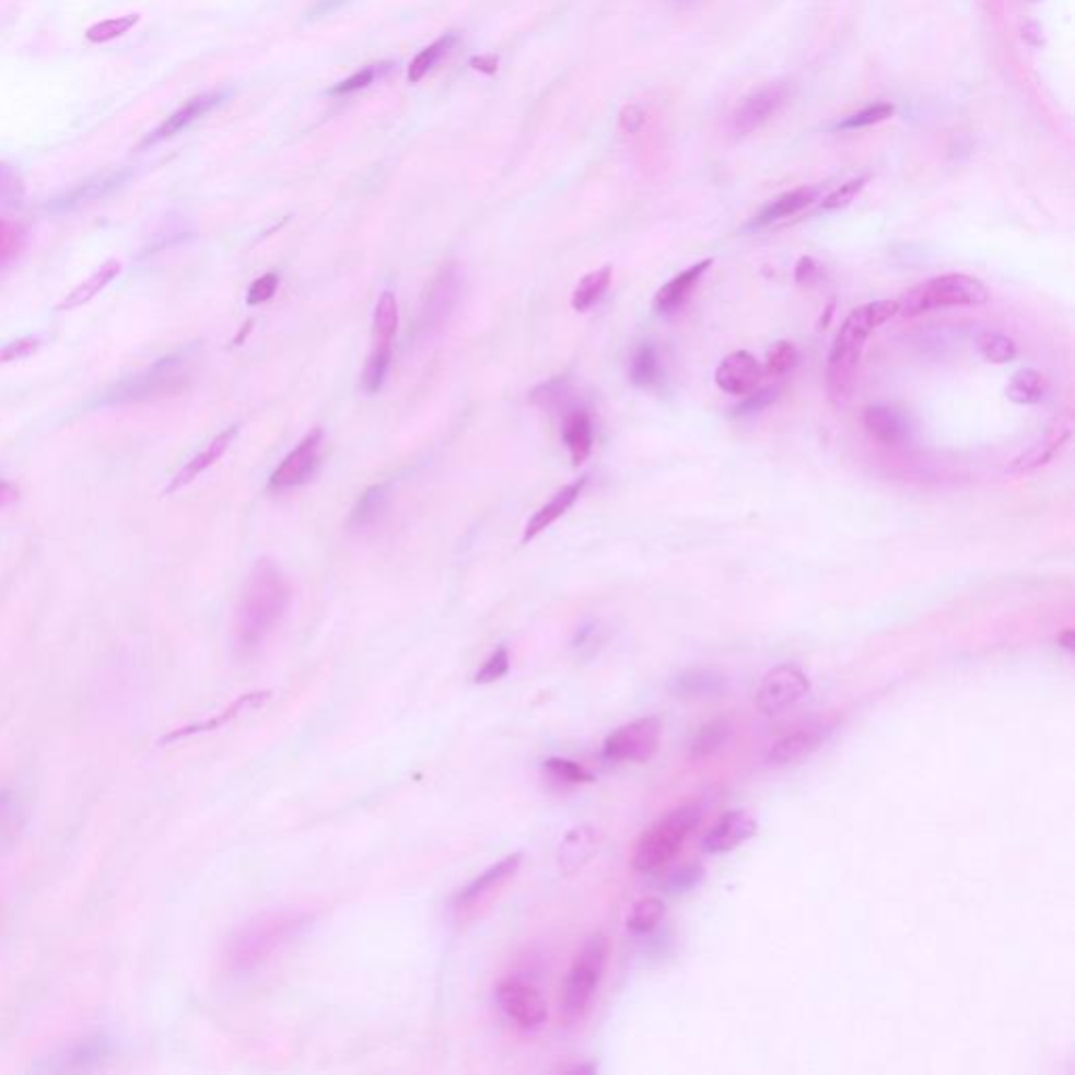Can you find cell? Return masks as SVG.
Masks as SVG:
<instances>
[{
    "mask_svg": "<svg viewBox=\"0 0 1075 1075\" xmlns=\"http://www.w3.org/2000/svg\"><path fill=\"white\" fill-rule=\"evenodd\" d=\"M290 604L289 577L262 559L244 584L236 609L234 641L239 654H253L278 627Z\"/></svg>",
    "mask_w": 1075,
    "mask_h": 1075,
    "instance_id": "1",
    "label": "cell"
},
{
    "mask_svg": "<svg viewBox=\"0 0 1075 1075\" xmlns=\"http://www.w3.org/2000/svg\"><path fill=\"white\" fill-rule=\"evenodd\" d=\"M895 315H899V301L887 299V301L866 303L853 309L842 322L839 335L832 342L828 367H826V387L834 408L844 406L846 399L851 397L860 360L866 349L867 337Z\"/></svg>",
    "mask_w": 1075,
    "mask_h": 1075,
    "instance_id": "2",
    "label": "cell"
},
{
    "mask_svg": "<svg viewBox=\"0 0 1075 1075\" xmlns=\"http://www.w3.org/2000/svg\"><path fill=\"white\" fill-rule=\"evenodd\" d=\"M990 301V290L969 273H944L920 282L899 299V315L916 317L935 309L979 307Z\"/></svg>",
    "mask_w": 1075,
    "mask_h": 1075,
    "instance_id": "3",
    "label": "cell"
},
{
    "mask_svg": "<svg viewBox=\"0 0 1075 1075\" xmlns=\"http://www.w3.org/2000/svg\"><path fill=\"white\" fill-rule=\"evenodd\" d=\"M702 819V809L696 803L682 805L679 809L664 815L643 837L636 840L632 849V869L641 874L656 872L666 866L682 846L685 839L698 828Z\"/></svg>",
    "mask_w": 1075,
    "mask_h": 1075,
    "instance_id": "4",
    "label": "cell"
},
{
    "mask_svg": "<svg viewBox=\"0 0 1075 1075\" xmlns=\"http://www.w3.org/2000/svg\"><path fill=\"white\" fill-rule=\"evenodd\" d=\"M303 924L305 916L301 914H276L244 926L227 945L230 969L236 972L255 969L280 945L287 944Z\"/></svg>",
    "mask_w": 1075,
    "mask_h": 1075,
    "instance_id": "5",
    "label": "cell"
},
{
    "mask_svg": "<svg viewBox=\"0 0 1075 1075\" xmlns=\"http://www.w3.org/2000/svg\"><path fill=\"white\" fill-rule=\"evenodd\" d=\"M605 965H607V939L604 935H593L577 951L576 960L565 977L561 1013L570 1024L582 1019L584 1013L588 1010L604 979Z\"/></svg>",
    "mask_w": 1075,
    "mask_h": 1075,
    "instance_id": "6",
    "label": "cell"
},
{
    "mask_svg": "<svg viewBox=\"0 0 1075 1075\" xmlns=\"http://www.w3.org/2000/svg\"><path fill=\"white\" fill-rule=\"evenodd\" d=\"M809 691L811 681L807 675L794 664H782L762 677L757 689V706L764 716L775 718L798 706Z\"/></svg>",
    "mask_w": 1075,
    "mask_h": 1075,
    "instance_id": "7",
    "label": "cell"
},
{
    "mask_svg": "<svg viewBox=\"0 0 1075 1075\" xmlns=\"http://www.w3.org/2000/svg\"><path fill=\"white\" fill-rule=\"evenodd\" d=\"M463 296V273L456 262L444 265L431 280L420 301L419 332H433L442 328L458 307Z\"/></svg>",
    "mask_w": 1075,
    "mask_h": 1075,
    "instance_id": "8",
    "label": "cell"
},
{
    "mask_svg": "<svg viewBox=\"0 0 1075 1075\" xmlns=\"http://www.w3.org/2000/svg\"><path fill=\"white\" fill-rule=\"evenodd\" d=\"M662 721L657 716H645L632 721L629 725L607 735L604 744V757L614 762H645L650 761L659 748L662 739Z\"/></svg>",
    "mask_w": 1075,
    "mask_h": 1075,
    "instance_id": "9",
    "label": "cell"
},
{
    "mask_svg": "<svg viewBox=\"0 0 1075 1075\" xmlns=\"http://www.w3.org/2000/svg\"><path fill=\"white\" fill-rule=\"evenodd\" d=\"M522 853H513L504 860H500L499 864L488 867L486 872H481L472 883H469L463 891L458 892L454 897V912L456 916L460 920L472 919L479 914V910H483L486 905L492 903V899L496 897V892L511 880L515 878V874L519 872L522 867Z\"/></svg>",
    "mask_w": 1075,
    "mask_h": 1075,
    "instance_id": "10",
    "label": "cell"
},
{
    "mask_svg": "<svg viewBox=\"0 0 1075 1075\" xmlns=\"http://www.w3.org/2000/svg\"><path fill=\"white\" fill-rule=\"evenodd\" d=\"M496 997L506 1019L524 1031H536L549 1019L547 1000L531 983L519 977L502 981Z\"/></svg>",
    "mask_w": 1075,
    "mask_h": 1075,
    "instance_id": "11",
    "label": "cell"
},
{
    "mask_svg": "<svg viewBox=\"0 0 1075 1075\" xmlns=\"http://www.w3.org/2000/svg\"><path fill=\"white\" fill-rule=\"evenodd\" d=\"M322 437H324V431L319 427L309 431L303 437V442L290 452L289 456L282 460V465L269 477V488L289 490V488H296V486L305 483L319 465Z\"/></svg>",
    "mask_w": 1075,
    "mask_h": 1075,
    "instance_id": "12",
    "label": "cell"
},
{
    "mask_svg": "<svg viewBox=\"0 0 1075 1075\" xmlns=\"http://www.w3.org/2000/svg\"><path fill=\"white\" fill-rule=\"evenodd\" d=\"M764 378L762 364L750 351H734L714 370V383L729 395H748L759 389Z\"/></svg>",
    "mask_w": 1075,
    "mask_h": 1075,
    "instance_id": "13",
    "label": "cell"
},
{
    "mask_svg": "<svg viewBox=\"0 0 1075 1075\" xmlns=\"http://www.w3.org/2000/svg\"><path fill=\"white\" fill-rule=\"evenodd\" d=\"M1070 437H1072V419H1056V422L1049 427V431L1042 437H1038L1031 446L1008 463L1006 471L1010 475H1027V472L1038 471L1040 467L1049 465L1050 460L1056 456V452L1067 444Z\"/></svg>",
    "mask_w": 1075,
    "mask_h": 1075,
    "instance_id": "14",
    "label": "cell"
},
{
    "mask_svg": "<svg viewBox=\"0 0 1075 1075\" xmlns=\"http://www.w3.org/2000/svg\"><path fill=\"white\" fill-rule=\"evenodd\" d=\"M757 830H759V821L755 815L748 809H735L716 821V826L704 837L702 846L712 855L729 853L752 839Z\"/></svg>",
    "mask_w": 1075,
    "mask_h": 1075,
    "instance_id": "15",
    "label": "cell"
},
{
    "mask_svg": "<svg viewBox=\"0 0 1075 1075\" xmlns=\"http://www.w3.org/2000/svg\"><path fill=\"white\" fill-rule=\"evenodd\" d=\"M227 97V93L223 91H212V93H202V95H196L191 97L189 102H185L177 112H173L168 118H164V122L150 132L143 141H141V150L143 148H150V145H156L160 141H166L179 132H184L187 127H191L196 120H200L202 116H207L210 109H214L217 105L221 104L223 100Z\"/></svg>",
    "mask_w": 1075,
    "mask_h": 1075,
    "instance_id": "16",
    "label": "cell"
},
{
    "mask_svg": "<svg viewBox=\"0 0 1075 1075\" xmlns=\"http://www.w3.org/2000/svg\"><path fill=\"white\" fill-rule=\"evenodd\" d=\"M112 1056V1042L105 1036H89L68 1049L59 1050L49 1063L51 1072H89Z\"/></svg>",
    "mask_w": 1075,
    "mask_h": 1075,
    "instance_id": "17",
    "label": "cell"
},
{
    "mask_svg": "<svg viewBox=\"0 0 1075 1075\" xmlns=\"http://www.w3.org/2000/svg\"><path fill=\"white\" fill-rule=\"evenodd\" d=\"M786 102V86H767L759 93L750 95L744 104L735 109L732 118V129L735 135H748L767 122L782 104Z\"/></svg>",
    "mask_w": 1075,
    "mask_h": 1075,
    "instance_id": "18",
    "label": "cell"
},
{
    "mask_svg": "<svg viewBox=\"0 0 1075 1075\" xmlns=\"http://www.w3.org/2000/svg\"><path fill=\"white\" fill-rule=\"evenodd\" d=\"M237 433H239V424H234V427L225 429L223 433H219V435H217V437L210 442L209 446L205 447L202 452H198V454H196V456H194L189 463H185L184 467H182V471L177 472V475L171 479V483L166 486L164 494L168 496V494L179 492L182 488L189 486L191 481H196V479H198L202 472L209 471L210 467H212L214 463H219V458H221V456H223V454L230 449V446L234 444Z\"/></svg>",
    "mask_w": 1075,
    "mask_h": 1075,
    "instance_id": "19",
    "label": "cell"
},
{
    "mask_svg": "<svg viewBox=\"0 0 1075 1075\" xmlns=\"http://www.w3.org/2000/svg\"><path fill=\"white\" fill-rule=\"evenodd\" d=\"M712 262L714 259H702V261L693 262L691 267L682 269L681 273H677L670 282H666L662 289L657 290L656 296H654V309L657 314L677 312L682 303L691 296L698 282L709 273Z\"/></svg>",
    "mask_w": 1075,
    "mask_h": 1075,
    "instance_id": "20",
    "label": "cell"
},
{
    "mask_svg": "<svg viewBox=\"0 0 1075 1075\" xmlns=\"http://www.w3.org/2000/svg\"><path fill=\"white\" fill-rule=\"evenodd\" d=\"M828 732L821 727H809V729H798L794 734L782 737L773 748L767 752V764L771 767H786L792 762L803 761L811 757L815 750L826 741Z\"/></svg>",
    "mask_w": 1075,
    "mask_h": 1075,
    "instance_id": "21",
    "label": "cell"
},
{
    "mask_svg": "<svg viewBox=\"0 0 1075 1075\" xmlns=\"http://www.w3.org/2000/svg\"><path fill=\"white\" fill-rule=\"evenodd\" d=\"M269 691H253V693H246V696H239L236 702H232L230 706L221 710L219 714L210 716L207 721H196V723H189L185 725L182 729L173 732V734L166 735L162 741L168 744V741H177V739H184V737H189V735L207 734V732H214L232 721H236L237 716L246 710H255L262 706L267 700H269Z\"/></svg>",
    "mask_w": 1075,
    "mask_h": 1075,
    "instance_id": "22",
    "label": "cell"
},
{
    "mask_svg": "<svg viewBox=\"0 0 1075 1075\" xmlns=\"http://www.w3.org/2000/svg\"><path fill=\"white\" fill-rule=\"evenodd\" d=\"M586 483H588V477L577 479V481H574V483H570V486L561 488V490H559V492H557V494H554V496H552V499L549 500L545 506H542V509H538V511L531 515V519H529L527 525H525L524 542L534 540L538 534H542L547 527H551L557 519H561V517H563V515H565V513H568V511H570V509L576 504V500L580 499V494L584 492Z\"/></svg>",
    "mask_w": 1075,
    "mask_h": 1075,
    "instance_id": "23",
    "label": "cell"
},
{
    "mask_svg": "<svg viewBox=\"0 0 1075 1075\" xmlns=\"http://www.w3.org/2000/svg\"><path fill=\"white\" fill-rule=\"evenodd\" d=\"M601 842V834L595 826H580L572 830L559 846V866L568 874H574L576 869L584 866L586 862L593 860Z\"/></svg>",
    "mask_w": 1075,
    "mask_h": 1075,
    "instance_id": "24",
    "label": "cell"
},
{
    "mask_svg": "<svg viewBox=\"0 0 1075 1075\" xmlns=\"http://www.w3.org/2000/svg\"><path fill=\"white\" fill-rule=\"evenodd\" d=\"M819 196V189L817 187H798L794 191H787V194H782L780 198L771 200L764 209L759 212V217H755L752 221V227H767L771 223H778L782 219H787L801 210L811 207L815 200Z\"/></svg>",
    "mask_w": 1075,
    "mask_h": 1075,
    "instance_id": "25",
    "label": "cell"
},
{
    "mask_svg": "<svg viewBox=\"0 0 1075 1075\" xmlns=\"http://www.w3.org/2000/svg\"><path fill=\"white\" fill-rule=\"evenodd\" d=\"M122 271V265L118 261H107L97 269L93 271L84 282H80L79 287L74 290H70L66 294V299L57 305V312H72V309H79L82 305L91 303L105 287H109Z\"/></svg>",
    "mask_w": 1075,
    "mask_h": 1075,
    "instance_id": "26",
    "label": "cell"
},
{
    "mask_svg": "<svg viewBox=\"0 0 1075 1075\" xmlns=\"http://www.w3.org/2000/svg\"><path fill=\"white\" fill-rule=\"evenodd\" d=\"M563 442L570 449L572 463L582 465L595 444V433H593V420L586 410H570L563 420Z\"/></svg>",
    "mask_w": 1075,
    "mask_h": 1075,
    "instance_id": "27",
    "label": "cell"
},
{
    "mask_svg": "<svg viewBox=\"0 0 1075 1075\" xmlns=\"http://www.w3.org/2000/svg\"><path fill=\"white\" fill-rule=\"evenodd\" d=\"M864 424L869 437L883 446H895L905 437L903 420L887 406H869L864 414Z\"/></svg>",
    "mask_w": 1075,
    "mask_h": 1075,
    "instance_id": "28",
    "label": "cell"
},
{
    "mask_svg": "<svg viewBox=\"0 0 1075 1075\" xmlns=\"http://www.w3.org/2000/svg\"><path fill=\"white\" fill-rule=\"evenodd\" d=\"M1047 389H1049V383L1040 370L1021 367L1019 372L1013 374L1004 394L1017 406H1036L1044 399Z\"/></svg>",
    "mask_w": 1075,
    "mask_h": 1075,
    "instance_id": "29",
    "label": "cell"
},
{
    "mask_svg": "<svg viewBox=\"0 0 1075 1075\" xmlns=\"http://www.w3.org/2000/svg\"><path fill=\"white\" fill-rule=\"evenodd\" d=\"M611 284V267L605 265L601 269H595L591 273H586L580 282H577L576 289H574V294H572V307L576 312H588L591 307H595L601 299H604L605 292L609 289Z\"/></svg>",
    "mask_w": 1075,
    "mask_h": 1075,
    "instance_id": "30",
    "label": "cell"
},
{
    "mask_svg": "<svg viewBox=\"0 0 1075 1075\" xmlns=\"http://www.w3.org/2000/svg\"><path fill=\"white\" fill-rule=\"evenodd\" d=\"M668 687L677 696H712L725 689V677L712 670H687L677 675Z\"/></svg>",
    "mask_w": 1075,
    "mask_h": 1075,
    "instance_id": "31",
    "label": "cell"
},
{
    "mask_svg": "<svg viewBox=\"0 0 1075 1075\" xmlns=\"http://www.w3.org/2000/svg\"><path fill=\"white\" fill-rule=\"evenodd\" d=\"M399 326V309L397 299L392 290H385L374 309V326H372V344H389L394 347L395 332Z\"/></svg>",
    "mask_w": 1075,
    "mask_h": 1075,
    "instance_id": "32",
    "label": "cell"
},
{
    "mask_svg": "<svg viewBox=\"0 0 1075 1075\" xmlns=\"http://www.w3.org/2000/svg\"><path fill=\"white\" fill-rule=\"evenodd\" d=\"M664 914H666V903L659 897L656 895L641 897L630 908L627 926H629L630 933H634V935H645V933H652L656 928L657 924L664 920Z\"/></svg>",
    "mask_w": 1075,
    "mask_h": 1075,
    "instance_id": "33",
    "label": "cell"
},
{
    "mask_svg": "<svg viewBox=\"0 0 1075 1075\" xmlns=\"http://www.w3.org/2000/svg\"><path fill=\"white\" fill-rule=\"evenodd\" d=\"M387 499H389V486L387 483L372 486L370 490H366L360 496L358 504L353 506L351 517H349V525L355 527V529H364L367 525L374 524L381 517V513L385 511Z\"/></svg>",
    "mask_w": 1075,
    "mask_h": 1075,
    "instance_id": "34",
    "label": "cell"
},
{
    "mask_svg": "<svg viewBox=\"0 0 1075 1075\" xmlns=\"http://www.w3.org/2000/svg\"><path fill=\"white\" fill-rule=\"evenodd\" d=\"M394 347L389 344H372L367 355L366 366L362 370V392L367 395L378 394L385 385L387 372L392 366Z\"/></svg>",
    "mask_w": 1075,
    "mask_h": 1075,
    "instance_id": "35",
    "label": "cell"
},
{
    "mask_svg": "<svg viewBox=\"0 0 1075 1075\" xmlns=\"http://www.w3.org/2000/svg\"><path fill=\"white\" fill-rule=\"evenodd\" d=\"M630 383L636 385V387H652L656 385L662 376V367H659V358H657L656 347L650 344V342H643L632 360H630L629 370Z\"/></svg>",
    "mask_w": 1075,
    "mask_h": 1075,
    "instance_id": "36",
    "label": "cell"
},
{
    "mask_svg": "<svg viewBox=\"0 0 1075 1075\" xmlns=\"http://www.w3.org/2000/svg\"><path fill=\"white\" fill-rule=\"evenodd\" d=\"M729 737H732V723L727 718H714L704 727H700V732L693 737L691 755L696 759H706L710 755H714L721 746H725Z\"/></svg>",
    "mask_w": 1075,
    "mask_h": 1075,
    "instance_id": "37",
    "label": "cell"
},
{
    "mask_svg": "<svg viewBox=\"0 0 1075 1075\" xmlns=\"http://www.w3.org/2000/svg\"><path fill=\"white\" fill-rule=\"evenodd\" d=\"M977 349H979V353L983 355L985 362L996 364V366L1013 362L1017 358V353H1019L1017 342L1013 341L1010 337L1002 335V332H994V330H985V332L979 335Z\"/></svg>",
    "mask_w": 1075,
    "mask_h": 1075,
    "instance_id": "38",
    "label": "cell"
},
{
    "mask_svg": "<svg viewBox=\"0 0 1075 1075\" xmlns=\"http://www.w3.org/2000/svg\"><path fill=\"white\" fill-rule=\"evenodd\" d=\"M458 43V36L456 34H444L442 38H437L431 47H427L424 51H420L414 61L410 63V70H408V80L410 82H420L424 79L437 63L440 59L446 55L454 45Z\"/></svg>",
    "mask_w": 1075,
    "mask_h": 1075,
    "instance_id": "39",
    "label": "cell"
},
{
    "mask_svg": "<svg viewBox=\"0 0 1075 1075\" xmlns=\"http://www.w3.org/2000/svg\"><path fill=\"white\" fill-rule=\"evenodd\" d=\"M572 395V383L568 376H554L551 381L538 385L531 394L529 401L542 410H557L561 408Z\"/></svg>",
    "mask_w": 1075,
    "mask_h": 1075,
    "instance_id": "40",
    "label": "cell"
},
{
    "mask_svg": "<svg viewBox=\"0 0 1075 1075\" xmlns=\"http://www.w3.org/2000/svg\"><path fill=\"white\" fill-rule=\"evenodd\" d=\"M141 15L137 13H129V15H122V17H109V20H104V22H97L93 26L89 27L84 32V38L93 45H104V43H112L125 34H129L132 27L139 24Z\"/></svg>",
    "mask_w": 1075,
    "mask_h": 1075,
    "instance_id": "41",
    "label": "cell"
},
{
    "mask_svg": "<svg viewBox=\"0 0 1075 1075\" xmlns=\"http://www.w3.org/2000/svg\"><path fill=\"white\" fill-rule=\"evenodd\" d=\"M798 362H801V353H798L796 344L790 341H778L769 347L762 370H764V376L778 378V376H784L787 372H792L794 367L798 366Z\"/></svg>",
    "mask_w": 1075,
    "mask_h": 1075,
    "instance_id": "42",
    "label": "cell"
},
{
    "mask_svg": "<svg viewBox=\"0 0 1075 1075\" xmlns=\"http://www.w3.org/2000/svg\"><path fill=\"white\" fill-rule=\"evenodd\" d=\"M542 767H545V771H549V775L563 782V784H591V782H595V775L588 769H584L577 762L568 761V759L554 757V759L545 762Z\"/></svg>",
    "mask_w": 1075,
    "mask_h": 1075,
    "instance_id": "43",
    "label": "cell"
},
{
    "mask_svg": "<svg viewBox=\"0 0 1075 1075\" xmlns=\"http://www.w3.org/2000/svg\"><path fill=\"white\" fill-rule=\"evenodd\" d=\"M892 114H895V105L891 104H876L869 105L866 109L840 120L837 125V129L840 131H853V129H864V127H872V125H878V122H885L889 120Z\"/></svg>",
    "mask_w": 1075,
    "mask_h": 1075,
    "instance_id": "44",
    "label": "cell"
},
{
    "mask_svg": "<svg viewBox=\"0 0 1075 1075\" xmlns=\"http://www.w3.org/2000/svg\"><path fill=\"white\" fill-rule=\"evenodd\" d=\"M392 63H381V66H367V68H362L360 72H355L353 77H349L347 80L339 82L337 86H332L328 91V95L337 97V95H347V93H355L360 89H366L370 86L374 80L378 79L383 72L389 70Z\"/></svg>",
    "mask_w": 1075,
    "mask_h": 1075,
    "instance_id": "45",
    "label": "cell"
},
{
    "mask_svg": "<svg viewBox=\"0 0 1075 1075\" xmlns=\"http://www.w3.org/2000/svg\"><path fill=\"white\" fill-rule=\"evenodd\" d=\"M511 668V657H509V650L506 647H499L492 656L488 657L481 668L477 670L475 679L472 681L477 685H490V682H496L509 673Z\"/></svg>",
    "mask_w": 1075,
    "mask_h": 1075,
    "instance_id": "46",
    "label": "cell"
},
{
    "mask_svg": "<svg viewBox=\"0 0 1075 1075\" xmlns=\"http://www.w3.org/2000/svg\"><path fill=\"white\" fill-rule=\"evenodd\" d=\"M24 194H26V185L20 173L7 162H0V205L17 202L24 198Z\"/></svg>",
    "mask_w": 1075,
    "mask_h": 1075,
    "instance_id": "47",
    "label": "cell"
},
{
    "mask_svg": "<svg viewBox=\"0 0 1075 1075\" xmlns=\"http://www.w3.org/2000/svg\"><path fill=\"white\" fill-rule=\"evenodd\" d=\"M867 177H857V179H851L844 185H840L839 189H834L823 202H821V209L823 210H840L844 207H849L860 194L862 189L866 187Z\"/></svg>",
    "mask_w": 1075,
    "mask_h": 1075,
    "instance_id": "48",
    "label": "cell"
},
{
    "mask_svg": "<svg viewBox=\"0 0 1075 1075\" xmlns=\"http://www.w3.org/2000/svg\"><path fill=\"white\" fill-rule=\"evenodd\" d=\"M40 349V339L36 337H22L17 341L7 342L0 347V366L26 360Z\"/></svg>",
    "mask_w": 1075,
    "mask_h": 1075,
    "instance_id": "49",
    "label": "cell"
},
{
    "mask_svg": "<svg viewBox=\"0 0 1075 1075\" xmlns=\"http://www.w3.org/2000/svg\"><path fill=\"white\" fill-rule=\"evenodd\" d=\"M278 287H280V276H278V273H271V271H269V273H265V276H261L259 280H255V282L250 284L248 294H246V303H248L250 307H257V305L267 303V301H269V299L276 294Z\"/></svg>",
    "mask_w": 1075,
    "mask_h": 1075,
    "instance_id": "50",
    "label": "cell"
},
{
    "mask_svg": "<svg viewBox=\"0 0 1075 1075\" xmlns=\"http://www.w3.org/2000/svg\"><path fill=\"white\" fill-rule=\"evenodd\" d=\"M22 234L17 232L15 225L0 223V265L13 259L22 246Z\"/></svg>",
    "mask_w": 1075,
    "mask_h": 1075,
    "instance_id": "51",
    "label": "cell"
},
{
    "mask_svg": "<svg viewBox=\"0 0 1075 1075\" xmlns=\"http://www.w3.org/2000/svg\"><path fill=\"white\" fill-rule=\"evenodd\" d=\"M778 397V392L775 389H762V392H752V394L746 395V399L735 408V414H752V412H761L762 408H767L769 404H773Z\"/></svg>",
    "mask_w": 1075,
    "mask_h": 1075,
    "instance_id": "52",
    "label": "cell"
},
{
    "mask_svg": "<svg viewBox=\"0 0 1075 1075\" xmlns=\"http://www.w3.org/2000/svg\"><path fill=\"white\" fill-rule=\"evenodd\" d=\"M819 262L815 261L814 257H801L796 267H794V280L796 284L801 287H814L815 282L819 280Z\"/></svg>",
    "mask_w": 1075,
    "mask_h": 1075,
    "instance_id": "53",
    "label": "cell"
},
{
    "mask_svg": "<svg viewBox=\"0 0 1075 1075\" xmlns=\"http://www.w3.org/2000/svg\"><path fill=\"white\" fill-rule=\"evenodd\" d=\"M645 127V112L639 105H629L620 114V129L629 135L641 131Z\"/></svg>",
    "mask_w": 1075,
    "mask_h": 1075,
    "instance_id": "54",
    "label": "cell"
},
{
    "mask_svg": "<svg viewBox=\"0 0 1075 1075\" xmlns=\"http://www.w3.org/2000/svg\"><path fill=\"white\" fill-rule=\"evenodd\" d=\"M471 68L481 74L492 77L499 70V59L494 55H479V57H472Z\"/></svg>",
    "mask_w": 1075,
    "mask_h": 1075,
    "instance_id": "55",
    "label": "cell"
},
{
    "mask_svg": "<svg viewBox=\"0 0 1075 1075\" xmlns=\"http://www.w3.org/2000/svg\"><path fill=\"white\" fill-rule=\"evenodd\" d=\"M17 499H20V490L9 481H0V509L15 504Z\"/></svg>",
    "mask_w": 1075,
    "mask_h": 1075,
    "instance_id": "56",
    "label": "cell"
},
{
    "mask_svg": "<svg viewBox=\"0 0 1075 1075\" xmlns=\"http://www.w3.org/2000/svg\"><path fill=\"white\" fill-rule=\"evenodd\" d=\"M1040 34H1042V30H1040L1038 24H1033V22H1027V24H1025L1024 38L1027 40V43H1031V45H1040V43H1042V36H1040Z\"/></svg>",
    "mask_w": 1075,
    "mask_h": 1075,
    "instance_id": "57",
    "label": "cell"
},
{
    "mask_svg": "<svg viewBox=\"0 0 1075 1075\" xmlns=\"http://www.w3.org/2000/svg\"><path fill=\"white\" fill-rule=\"evenodd\" d=\"M1074 643H1075L1074 630L1072 629L1063 630V632L1059 634V645H1061L1063 650H1067V652H1074Z\"/></svg>",
    "mask_w": 1075,
    "mask_h": 1075,
    "instance_id": "58",
    "label": "cell"
},
{
    "mask_svg": "<svg viewBox=\"0 0 1075 1075\" xmlns=\"http://www.w3.org/2000/svg\"><path fill=\"white\" fill-rule=\"evenodd\" d=\"M250 326H253V319H248V322H246V326H242V330H239V335H237V339L234 341V344H239L242 339H246V335L250 332Z\"/></svg>",
    "mask_w": 1075,
    "mask_h": 1075,
    "instance_id": "59",
    "label": "cell"
}]
</instances>
